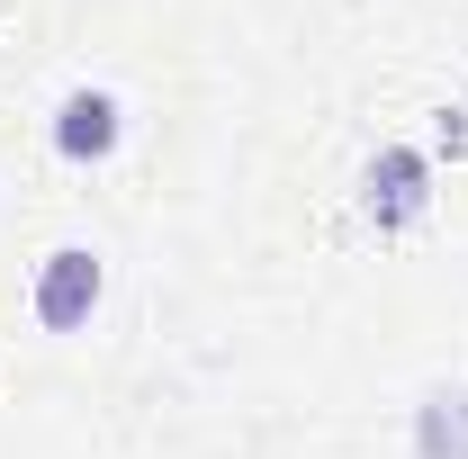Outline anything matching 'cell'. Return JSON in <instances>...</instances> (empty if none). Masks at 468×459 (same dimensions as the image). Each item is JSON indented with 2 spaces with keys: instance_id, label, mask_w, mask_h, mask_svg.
I'll return each instance as SVG.
<instances>
[{
  "instance_id": "6da1fadb",
  "label": "cell",
  "mask_w": 468,
  "mask_h": 459,
  "mask_svg": "<svg viewBox=\"0 0 468 459\" xmlns=\"http://www.w3.org/2000/svg\"><path fill=\"white\" fill-rule=\"evenodd\" d=\"M100 297H109V262L90 243H55L27 280V315H37V334H90Z\"/></svg>"
},
{
  "instance_id": "3957f363",
  "label": "cell",
  "mask_w": 468,
  "mask_h": 459,
  "mask_svg": "<svg viewBox=\"0 0 468 459\" xmlns=\"http://www.w3.org/2000/svg\"><path fill=\"white\" fill-rule=\"evenodd\" d=\"M46 144H55L63 163H109L117 144H126V100H117L109 81H72L46 117Z\"/></svg>"
},
{
  "instance_id": "7a4b0ae2",
  "label": "cell",
  "mask_w": 468,
  "mask_h": 459,
  "mask_svg": "<svg viewBox=\"0 0 468 459\" xmlns=\"http://www.w3.org/2000/svg\"><path fill=\"white\" fill-rule=\"evenodd\" d=\"M360 217L378 234H406L432 217V154L423 144H378L360 163Z\"/></svg>"
},
{
  "instance_id": "277c9868",
  "label": "cell",
  "mask_w": 468,
  "mask_h": 459,
  "mask_svg": "<svg viewBox=\"0 0 468 459\" xmlns=\"http://www.w3.org/2000/svg\"><path fill=\"white\" fill-rule=\"evenodd\" d=\"M414 459H468V379H432L414 397Z\"/></svg>"
}]
</instances>
